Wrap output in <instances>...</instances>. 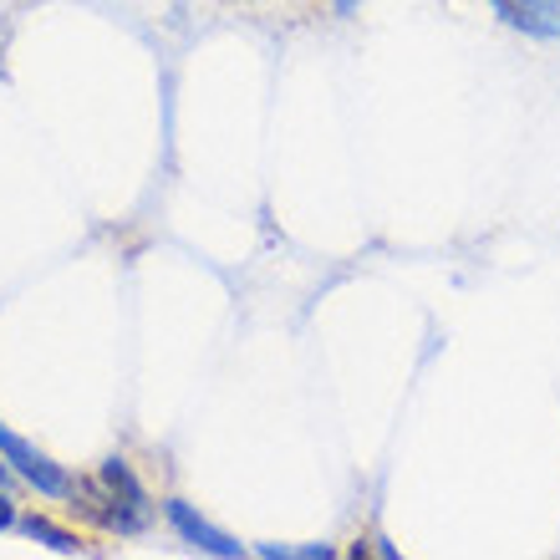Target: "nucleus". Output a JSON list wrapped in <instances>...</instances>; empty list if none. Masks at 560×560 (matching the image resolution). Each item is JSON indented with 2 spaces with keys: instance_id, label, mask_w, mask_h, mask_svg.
Listing matches in <instances>:
<instances>
[{
  "instance_id": "0eeeda50",
  "label": "nucleus",
  "mask_w": 560,
  "mask_h": 560,
  "mask_svg": "<svg viewBox=\"0 0 560 560\" xmlns=\"http://www.w3.org/2000/svg\"><path fill=\"white\" fill-rule=\"evenodd\" d=\"M15 525V504H11V494L0 489V530H11Z\"/></svg>"
},
{
  "instance_id": "39448f33",
  "label": "nucleus",
  "mask_w": 560,
  "mask_h": 560,
  "mask_svg": "<svg viewBox=\"0 0 560 560\" xmlns=\"http://www.w3.org/2000/svg\"><path fill=\"white\" fill-rule=\"evenodd\" d=\"M21 530H26V540H36V546H46V550H57V556H82V535H72V530H61V525H51L46 515H26V520H15Z\"/></svg>"
},
{
  "instance_id": "7ed1b4c3",
  "label": "nucleus",
  "mask_w": 560,
  "mask_h": 560,
  "mask_svg": "<svg viewBox=\"0 0 560 560\" xmlns=\"http://www.w3.org/2000/svg\"><path fill=\"white\" fill-rule=\"evenodd\" d=\"M163 515H168V525H174V535L184 540V546L205 550V556H220V560H240V556H245V546H240L235 535L214 530V525H209V520L199 515L189 500H163Z\"/></svg>"
},
{
  "instance_id": "f257e3e1",
  "label": "nucleus",
  "mask_w": 560,
  "mask_h": 560,
  "mask_svg": "<svg viewBox=\"0 0 560 560\" xmlns=\"http://www.w3.org/2000/svg\"><path fill=\"white\" fill-rule=\"evenodd\" d=\"M67 500L77 504V515L107 535H143L153 525V500H148L143 479L128 469V458H103L97 474L72 479Z\"/></svg>"
},
{
  "instance_id": "20e7f679",
  "label": "nucleus",
  "mask_w": 560,
  "mask_h": 560,
  "mask_svg": "<svg viewBox=\"0 0 560 560\" xmlns=\"http://www.w3.org/2000/svg\"><path fill=\"white\" fill-rule=\"evenodd\" d=\"M510 31L535 42H560V0H489Z\"/></svg>"
},
{
  "instance_id": "6e6552de",
  "label": "nucleus",
  "mask_w": 560,
  "mask_h": 560,
  "mask_svg": "<svg viewBox=\"0 0 560 560\" xmlns=\"http://www.w3.org/2000/svg\"><path fill=\"white\" fill-rule=\"evenodd\" d=\"M357 5H362V0H331V11H337V15H352Z\"/></svg>"
},
{
  "instance_id": "1a4fd4ad",
  "label": "nucleus",
  "mask_w": 560,
  "mask_h": 560,
  "mask_svg": "<svg viewBox=\"0 0 560 560\" xmlns=\"http://www.w3.org/2000/svg\"><path fill=\"white\" fill-rule=\"evenodd\" d=\"M11 479H15V474H11V464H5V458H0V489L11 485Z\"/></svg>"
},
{
  "instance_id": "423d86ee",
  "label": "nucleus",
  "mask_w": 560,
  "mask_h": 560,
  "mask_svg": "<svg viewBox=\"0 0 560 560\" xmlns=\"http://www.w3.org/2000/svg\"><path fill=\"white\" fill-rule=\"evenodd\" d=\"M255 556H266V560H326L331 546H255Z\"/></svg>"
},
{
  "instance_id": "f03ea898",
  "label": "nucleus",
  "mask_w": 560,
  "mask_h": 560,
  "mask_svg": "<svg viewBox=\"0 0 560 560\" xmlns=\"http://www.w3.org/2000/svg\"><path fill=\"white\" fill-rule=\"evenodd\" d=\"M0 458H5L15 479H21V485H31L36 494H46V500H67L72 474L61 469L51 454H42L31 439H21L15 428H5V423H0Z\"/></svg>"
}]
</instances>
